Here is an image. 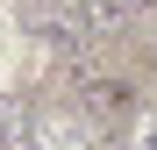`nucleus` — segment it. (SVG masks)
I'll return each instance as SVG.
<instances>
[{
	"instance_id": "423d86ee",
	"label": "nucleus",
	"mask_w": 157,
	"mask_h": 150,
	"mask_svg": "<svg viewBox=\"0 0 157 150\" xmlns=\"http://www.w3.org/2000/svg\"><path fill=\"white\" fill-rule=\"evenodd\" d=\"M121 7H128V21H150V14H157V0H121Z\"/></svg>"
},
{
	"instance_id": "f257e3e1",
	"label": "nucleus",
	"mask_w": 157,
	"mask_h": 150,
	"mask_svg": "<svg viewBox=\"0 0 157 150\" xmlns=\"http://www.w3.org/2000/svg\"><path fill=\"white\" fill-rule=\"evenodd\" d=\"M136 79H121V71H78V114L93 121V129H121L128 114H136Z\"/></svg>"
},
{
	"instance_id": "7ed1b4c3",
	"label": "nucleus",
	"mask_w": 157,
	"mask_h": 150,
	"mask_svg": "<svg viewBox=\"0 0 157 150\" xmlns=\"http://www.w3.org/2000/svg\"><path fill=\"white\" fill-rule=\"evenodd\" d=\"M29 143H36V150H78V143H86V121H78V107L29 114Z\"/></svg>"
},
{
	"instance_id": "f03ea898",
	"label": "nucleus",
	"mask_w": 157,
	"mask_h": 150,
	"mask_svg": "<svg viewBox=\"0 0 157 150\" xmlns=\"http://www.w3.org/2000/svg\"><path fill=\"white\" fill-rule=\"evenodd\" d=\"M64 14H71V29H78V50H86V43H114V36L136 29L121 0H71Z\"/></svg>"
},
{
	"instance_id": "0eeeda50",
	"label": "nucleus",
	"mask_w": 157,
	"mask_h": 150,
	"mask_svg": "<svg viewBox=\"0 0 157 150\" xmlns=\"http://www.w3.org/2000/svg\"><path fill=\"white\" fill-rule=\"evenodd\" d=\"M143 64H150V71H157V29H150V36H143Z\"/></svg>"
},
{
	"instance_id": "20e7f679",
	"label": "nucleus",
	"mask_w": 157,
	"mask_h": 150,
	"mask_svg": "<svg viewBox=\"0 0 157 150\" xmlns=\"http://www.w3.org/2000/svg\"><path fill=\"white\" fill-rule=\"evenodd\" d=\"M0 150H29V100L0 93Z\"/></svg>"
},
{
	"instance_id": "39448f33",
	"label": "nucleus",
	"mask_w": 157,
	"mask_h": 150,
	"mask_svg": "<svg viewBox=\"0 0 157 150\" xmlns=\"http://www.w3.org/2000/svg\"><path fill=\"white\" fill-rule=\"evenodd\" d=\"M114 136H121V150H157V100H136V114Z\"/></svg>"
}]
</instances>
